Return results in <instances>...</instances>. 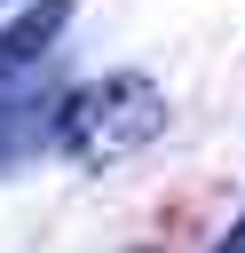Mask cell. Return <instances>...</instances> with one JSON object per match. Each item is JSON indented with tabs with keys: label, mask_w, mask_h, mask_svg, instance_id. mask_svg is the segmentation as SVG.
I'll return each mask as SVG.
<instances>
[{
	"label": "cell",
	"mask_w": 245,
	"mask_h": 253,
	"mask_svg": "<svg viewBox=\"0 0 245 253\" xmlns=\"http://www.w3.org/2000/svg\"><path fill=\"white\" fill-rule=\"evenodd\" d=\"M71 24V0H32L8 32H0V166L16 150L40 142V119H47V47L63 40Z\"/></svg>",
	"instance_id": "7a4b0ae2"
},
{
	"label": "cell",
	"mask_w": 245,
	"mask_h": 253,
	"mask_svg": "<svg viewBox=\"0 0 245 253\" xmlns=\"http://www.w3.org/2000/svg\"><path fill=\"white\" fill-rule=\"evenodd\" d=\"M213 253H245V213H237V221L221 229V245H213Z\"/></svg>",
	"instance_id": "3957f363"
},
{
	"label": "cell",
	"mask_w": 245,
	"mask_h": 253,
	"mask_svg": "<svg viewBox=\"0 0 245 253\" xmlns=\"http://www.w3.org/2000/svg\"><path fill=\"white\" fill-rule=\"evenodd\" d=\"M158 134H166V87L142 79V71L87 79V87L63 95V111H55V142H63V158H79V166H119V158L150 150Z\"/></svg>",
	"instance_id": "6da1fadb"
}]
</instances>
